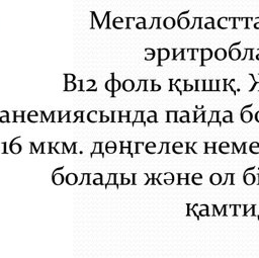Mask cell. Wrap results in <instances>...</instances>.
Returning <instances> with one entry per match:
<instances>
[{
    "instance_id": "cell-1",
    "label": "cell",
    "mask_w": 259,
    "mask_h": 258,
    "mask_svg": "<svg viewBox=\"0 0 259 258\" xmlns=\"http://www.w3.org/2000/svg\"><path fill=\"white\" fill-rule=\"evenodd\" d=\"M213 56V52L211 51L210 49H203L201 51V57H203V62H201V66H203V62L205 61L210 60Z\"/></svg>"
},
{
    "instance_id": "cell-2",
    "label": "cell",
    "mask_w": 259,
    "mask_h": 258,
    "mask_svg": "<svg viewBox=\"0 0 259 258\" xmlns=\"http://www.w3.org/2000/svg\"><path fill=\"white\" fill-rule=\"evenodd\" d=\"M159 55H160V57H159L158 66H161V61L168 59V57H169V52H168V50H166V49H161V50H159Z\"/></svg>"
},
{
    "instance_id": "cell-3",
    "label": "cell",
    "mask_w": 259,
    "mask_h": 258,
    "mask_svg": "<svg viewBox=\"0 0 259 258\" xmlns=\"http://www.w3.org/2000/svg\"><path fill=\"white\" fill-rule=\"evenodd\" d=\"M244 180H245L246 184H249V185H250V184H253L254 182H255L256 176L252 173H247L246 172V173L244 174Z\"/></svg>"
},
{
    "instance_id": "cell-4",
    "label": "cell",
    "mask_w": 259,
    "mask_h": 258,
    "mask_svg": "<svg viewBox=\"0 0 259 258\" xmlns=\"http://www.w3.org/2000/svg\"><path fill=\"white\" fill-rule=\"evenodd\" d=\"M226 56H227V53H226V51L224 49H218L217 51L215 52V57L219 61L224 60V59L226 58Z\"/></svg>"
},
{
    "instance_id": "cell-5",
    "label": "cell",
    "mask_w": 259,
    "mask_h": 258,
    "mask_svg": "<svg viewBox=\"0 0 259 258\" xmlns=\"http://www.w3.org/2000/svg\"><path fill=\"white\" fill-rule=\"evenodd\" d=\"M134 86H135L134 82H133L132 80H130V79L126 80V81L123 82V89H125V91H128V92L132 91L133 89H134Z\"/></svg>"
},
{
    "instance_id": "cell-6",
    "label": "cell",
    "mask_w": 259,
    "mask_h": 258,
    "mask_svg": "<svg viewBox=\"0 0 259 258\" xmlns=\"http://www.w3.org/2000/svg\"><path fill=\"white\" fill-rule=\"evenodd\" d=\"M229 55H230V58L235 61V60H238V59L240 58L241 53H240V51L238 49H230Z\"/></svg>"
},
{
    "instance_id": "cell-7",
    "label": "cell",
    "mask_w": 259,
    "mask_h": 258,
    "mask_svg": "<svg viewBox=\"0 0 259 258\" xmlns=\"http://www.w3.org/2000/svg\"><path fill=\"white\" fill-rule=\"evenodd\" d=\"M242 112L241 119L244 123H249L251 120H252V113H251L250 112H245V110H243V112Z\"/></svg>"
},
{
    "instance_id": "cell-8",
    "label": "cell",
    "mask_w": 259,
    "mask_h": 258,
    "mask_svg": "<svg viewBox=\"0 0 259 258\" xmlns=\"http://www.w3.org/2000/svg\"><path fill=\"white\" fill-rule=\"evenodd\" d=\"M174 25H175V20L173 17H167L165 20H164V27H165L166 28H168V30L172 28Z\"/></svg>"
},
{
    "instance_id": "cell-9",
    "label": "cell",
    "mask_w": 259,
    "mask_h": 258,
    "mask_svg": "<svg viewBox=\"0 0 259 258\" xmlns=\"http://www.w3.org/2000/svg\"><path fill=\"white\" fill-rule=\"evenodd\" d=\"M188 25H189L188 18H186V17L178 18V25H179L180 28H186V27H188Z\"/></svg>"
},
{
    "instance_id": "cell-10",
    "label": "cell",
    "mask_w": 259,
    "mask_h": 258,
    "mask_svg": "<svg viewBox=\"0 0 259 258\" xmlns=\"http://www.w3.org/2000/svg\"><path fill=\"white\" fill-rule=\"evenodd\" d=\"M221 181H222V178H221L220 174L216 173V174H213L211 176V182L214 184V185H218V184H220Z\"/></svg>"
},
{
    "instance_id": "cell-11",
    "label": "cell",
    "mask_w": 259,
    "mask_h": 258,
    "mask_svg": "<svg viewBox=\"0 0 259 258\" xmlns=\"http://www.w3.org/2000/svg\"><path fill=\"white\" fill-rule=\"evenodd\" d=\"M201 180H203V176H201V174L196 173L192 176V181H193V183L196 184V185H201Z\"/></svg>"
},
{
    "instance_id": "cell-12",
    "label": "cell",
    "mask_w": 259,
    "mask_h": 258,
    "mask_svg": "<svg viewBox=\"0 0 259 258\" xmlns=\"http://www.w3.org/2000/svg\"><path fill=\"white\" fill-rule=\"evenodd\" d=\"M154 81H155V80H152V84H153V87H152V88H151V90H154V91H157V90H158V91H159V90H160V89H161V86H160V85H156V84H155V82H154Z\"/></svg>"
},
{
    "instance_id": "cell-13",
    "label": "cell",
    "mask_w": 259,
    "mask_h": 258,
    "mask_svg": "<svg viewBox=\"0 0 259 258\" xmlns=\"http://www.w3.org/2000/svg\"><path fill=\"white\" fill-rule=\"evenodd\" d=\"M184 90H185V91L192 90V86H191V85H189L188 83H187V80H185V87H184Z\"/></svg>"
},
{
    "instance_id": "cell-14",
    "label": "cell",
    "mask_w": 259,
    "mask_h": 258,
    "mask_svg": "<svg viewBox=\"0 0 259 258\" xmlns=\"http://www.w3.org/2000/svg\"><path fill=\"white\" fill-rule=\"evenodd\" d=\"M123 184H129L130 183L129 178H123Z\"/></svg>"
},
{
    "instance_id": "cell-15",
    "label": "cell",
    "mask_w": 259,
    "mask_h": 258,
    "mask_svg": "<svg viewBox=\"0 0 259 258\" xmlns=\"http://www.w3.org/2000/svg\"><path fill=\"white\" fill-rule=\"evenodd\" d=\"M255 120H257V122L259 123V112H257V113H256V115H255Z\"/></svg>"
},
{
    "instance_id": "cell-16",
    "label": "cell",
    "mask_w": 259,
    "mask_h": 258,
    "mask_svg": "<svg viewBox=\"0 0 259 258\" xmlns=\"http://www.w3.org/2000/svg\"><path fill=\"white\" fill-rule=\"evenodd\" d=\"M256 59H257V60H259V55H257V57H256Z\"/></svg>"
}]
</instances>
